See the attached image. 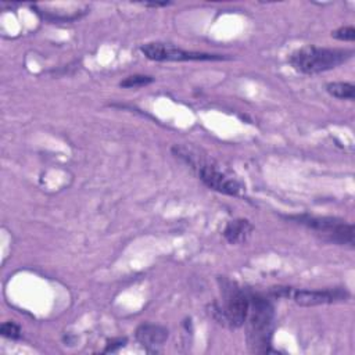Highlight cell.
<instances>
[{"instance_id":"14","label":"cell","mask_w":355,"mask_h":355,"mask_svg":"<svg viewBox=\"0 0 355 355\" xmlns=\"http://www.w3.org/2000/svg\"><path fill=\"white\" fill-rule=\"evenodd\" d=\"M123 343H125V338H123V340H122V338H119L118 341H114V340H112V341L110 343V345L105 348V352H108V351H114V347H115V345H116V347H122V345H123Z\"/></svg>"},{"instance_id":"2","label":"cell","mask_w":355,"mask_h":355,"mask_svg":"<svg viewBox=\"0 0 355 355\" xmlns=\"http://www.w3.org/2000/svg\"><path fill=\"white\" fill-rule=\"evenodd\" d=\"M354 55L351 49H330L318 46H305L290 54V65L301 73L313 75L337 68Z\"/></svg>"},{"instance_id":"9","label":"cell","mask_w":355,"mask_h":355,"mask_svg":"<svg viewBox=\"0 0 355 355\" xmlns=\"http://www.w3.org/2000/svg\"><path fill=\"white\" fill-rule=\"evenodd\" d=\"M254 226L248 219H234L227 222L223 230V237L230 244H241L244 243L252 233Z\"/></svg>"},{"instance_id":"5","label":"cell","mask_w":355,"mask_h":355,"mask_svg":"<svg viewBox=\"0 0 355 355\" xmlns=\"http://www.w3.org/2000/svg\"><path fill=\"white\" fill-rule=\"evenodd\" d=\"M140 51L153 61H219L226 57L220 54L187 51L169 43L151 42L140 46Z\"/></svg>"},{"instance_id":"3","label":"cell","mask_w":355,"mask_h":355,"mask_svg":"<svg viewBox=\"0 0 355 355\" xmlns=\"http://www.w3.org/2000/svg\"><path fill=\"white\" fill-rule=\"evenodd\" d=\"M287 219H291L313 232H316L322 239L338 244L354 247L355 243V229L352 223H348L343 219L333 216H316L309 214L290 215Z\"/></svg>"},{"instance_id":"10","label":"cell","mask_w":355,"mask_h":355,"mask_svg":"<svg viewBox=\"0 0 355 355\" xmlns=\"http://www.w3.org/2000/svg\"><path fill=\"white\" fill-rule=\"evenodd\" d=\"M326 90L329 94L343 100H354L355 97V86L349 82H331L327 83Z\"/></svg>"},{"instance_id":"4","label":"cell","mask_w":355,"mask_h":355,"mask_svg":"<svg viewBox=\"0 0 355 355\" xmlns=\"http://www.w3.org/2000/svg\"><path fill=\"white\" fill-rule=\"evenodd\" d=\"M173 153L183 158L191 168L197 171V175L200 180L209 189L227 194V196H239L241 191V184L229 173H226L223 169H220L218 165L201 161L197 157H193L187 150L182 147H173Z\"/></svg>"},{"instance_id":"15","label":"cell","mask_w":355,"mask_h":355,"mask_svg":"<svg viewBox=\"0 0 355 355\" xmlns=\"http://www.w3.org/2000/svg\"><path fill=\"white\" fill-rule=\"evenodd\" d=\"M171 3H166V1H164V3H143V6H146V7H166V6H169Z\"/></svg>"},{"instance_id":"7","label":"cell","mask_w":355,"mask_h":355,"mask_svg":"<svg viewBox=\"0 0 355 355\" xmlns=\"http://www.w3.org/2000/svg\"><path fill=\"white\" fill-rule=\"evenodd\" d=\"M288 297L297 305L301 306H316L326 304H336L345 301L349 297V293L343 287L324 288V290H293L290 288Z\"/></svg>"},{"instance_id":"12","label":"cell","mask_w":355,"mask_h":355,"mask_svg":"<svg viewBox=\"0 0 355 355\" xmlns=\"http://www.w3.org/2000/svg\"><path fill=\"white\" fill-rule=\"evenodd\" d=\"M0 333H1V336L7 337V338L17 340V338L21 337V327H19V324H17L15 322L8 320V322H4V323L0 326Z\"/></svg>"},{"instance_id":"8","label":"cell","mask_w":355,"mask_h":355,"mask_svg":"<svg viewBox=\"0 0 355 355\" xmlns=\"http://www.w3.org/2000/svg\"><path fill=\"white\" fill-rule=\"evenodd\" d=\"M136 340L146 348L161 347L168 338V329L154 323H143L136 329Z\"/></svg>"},{"instance_id":"11","label":"cell","mask_w":355,"mask_h":355,"mask_svg":"<svg viewBox=\"0 0 355 355\" xmlns=\"http://www.w3.org/2000/svg\"><path fill=\"white\" fill-rule=\"evenodd\" d=\"M154 79L148 75H130L128 78H125L123 80L119 82V86L121 87H128V89H132V87H141V86H146L148 83H151Z\"/></svg>"},{"instance_id":"13","label":"cell","mask_w":355,"mask_h":355,"mask_svg":"<svg viewBox=\"0 0 355 355\" xmlns=\"http://www.w3.org/2000/svg\"><path fill=\"white\" fill-rule=\"evenodd\" d=\"M331 36L338 39V40L352 42L355 39V29L352 26H341V28L333 31Z\"/></svg>"},{"instance_id":"6","label":"cell","mask_w":355,"mask_h":355,"mask_svg":"<svg viewBox=\"0 0 355 355\" xmlns=\"http://www.w3.org/2000/svg\"><path fill=\"white\" fill-rule=\"evenodd\" d=\"M222 291L225 298V306L220 309L223 323H229L233 327L243 326L248 312L250 293L229 280L222 282Z\"/></svg>"},{"instance_id":"1","label":"cell","mask_w":355,"mask_h":355,"mask_svg":"<svg viewBox=\"0 0 355 355\" xmlns=\"http://www.w3.org/2000/svg\"><path fill=\"white\" fill-rule=\"evenodd\" d=\"M275 309L266 297L250 293V305L245 322L247 341L252 352L265 354L270 349Z\"/></svg>"}]
</instances>
